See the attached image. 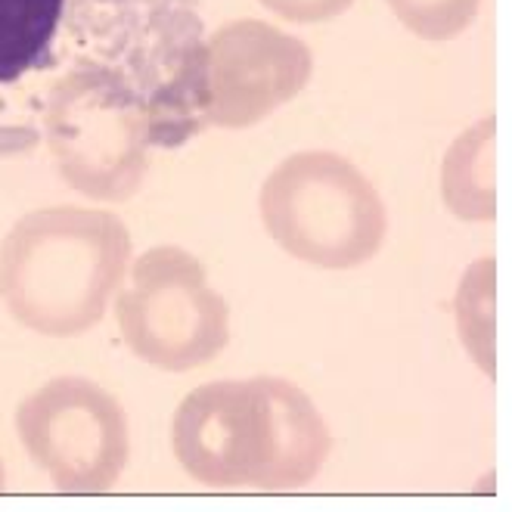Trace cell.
I'll use <instances>...</instances> for the list:
<instances>
[{
    "mask_svg": "<svg viewBox=\"0 0 512 512\" xmlns=\"http://www.w3.org/2000/svg\"><path fill=\"white\" fill-rule=\"evenodd\" d=\"M4 485H7V472H4V460H0V491H4Z\"/></svg>",
    "mask_w": 512,
    "mask_h": 512,
    "instance_id": "obj_14",
    "label": "cell"
},
{
    "mask_svg": "<svg viewBox=\"0 0 512 512\" xmlns=\"http://www.w3.org/2000/svg\"><path fill=\"white\" fill-rule=\"evenodd\" d=\"M258 4L286 22L295 25H320V22H333L351 10L354 0H258Z\"/></svg>",
    "mask_w": 512,
    "mask_h": 512,
    "instance_id": "obj_13",
    "label": "cell"
},
{
    "mask_svg": "<svg viewBox=\"0 0 512 512\" xmlns=\"http://www.w3.org/2000/svg\"><path fill=\"white\" fill-rule=\"evenodd\" d=\"M118 333L143 364L190 373L230 342V308L205 267L180 246H156L131 267V286L115 301Z\"/></svg>",
    "mask_w": 512,
    "mask_h": 512,
    "instance_id": "obj_6",
    "label": "cell"
},
{
    "mask_svg": "<svg viewBox=\"0 0 512 512\" xmlns=\"http://www.w3.org/2000/svg\"><path fill=\"white\" fill-rule=\"evenodd\" d=\"M267 236L301 264L354 270L385 243L388 212L351 159L308 149L267 174L258 196Z\"/></svg>",
    "mask_w": 512,
    "mask_h": 512,
    "instance_id": "obj_5",
    "label": "cell"
},
{
    "mask_svg": "<svg viewBox=\"0 0 512 512\" xmlns=\"http://www.w3.org/2000/svg\"><path fill=\"white\" fill-rule=\"evenodd\" d=\"M494 118H481L450 143L441 162V199L460 221L497 218V143Z\"/></svg>",
    "mask_w": 512,
    "mask_h": 512,
    "instance_id": "obj_9",
    "label": "cell"
},
{
    "mask_svg": "<svg viewBox=\"0 0 512 512\" xmlns=\"http://www.w3.org/2000/svg\"><path fill=\"white\" fill-rule=\"evenodd\" d=\"M385 4L407 32L441 44L466 32L478 16L481 0H385Z\"/></svg>",
    "mask_w": 512,
    "mask_h": 512,
    "instance_id": "obj_12",
    "label": "cell"
},
{
    "mask_svg": "<svg viewBox=\"0 0 512 512\" xmlns=\"http://www.w3.org/2000/svg\"><path fill=\"white\" fill-rule=\"evenodd\" d=\"M44 134L66 184L97 202L131 199L149 168V115L134 84L81 50L44 103Z\"/></svg>",
    "mask_w": 512,
    "mask_h": 512,
    "instance_id": "obj_4",
    "label": "cell"
},
{
    "mask_svg": "<svg viewBox=\"0 0 512 512\" xmlns=\"http://www.w3.org/2000/svg\"><path fill=\"white\" fill-rule=\"evenodd\" d=\"M457 329H460L463 348L472 354L475 364L488 376H494V348H491V336H494V261L491 258L475 261L460 280Z\"/></svg>",
    "mask_w": 512,
    "mask_h": 512,
    "instance_id": "obj_11",
    "label": "cell"
},
{
    "mask_svg": "<svg viewBox=\"0 0 512 512\" xmlns=\"http://www.w3.org/2000/svg\"><path fill=\"white\" fill-rule=\"evenodd\" d=\"M16 435L63 494L115 488L131 457L128 413L94 379L56 376L16 407Z\"/></svg>",
    "mask_w": 512,
    "mask_h": 512,
    "instance_id": "obj_7",
    "label": "cell"
},
{
    "mask_svg": "<svg viewBox=\"0 0 512 512\" xmlns=\"http://www.w3.org/2000/svg\"><path fill=\"white\" fill-rule=\"evenodd\" d=\"M69 0H0V84L56 66V32Z\"/></svg>",
    "mask_w": 512,
    "mask_h": 512,
    "instance_id": "obj_10",
    "label": "cell"
},
{
    "mask_svg": "<svg viewBox=\"0 0 512 512\" xmlns=\"http://www.w3.org/2000/svg\"><path fill=\"white\" fill-rule=\"evenodd\" d=\"M314 72L305 41L261 19H236L205 41V125L243 131L295 100Z\"/></svg>",
    "mask_w": 512,
    "mask_h": 512,
    "instance_id": "obj_8",
    "label": "cell"
},
{
    "mask_svg": "<svg viewBox=\"0 0 512 512\" xmlns=\"http://www.w3.org/2000/svg\"><path fill=\"white\" fill-rule=\"evenodd\" d=\"M131 264V230L112 212L50 205L22 215L0 243V301L47 339L97 326Z\"/></svg>",
    "mask_w": 512,
    "mask_h": 512,
    "instance_id": "obj_2",
    "label": "cell"
},
{
    "mask_svg": "<svg viewBox=\"0 0 512 512\" xmlns=\"http://www.w3.org/2000/svg\"><path fill=\"white\" fill-rule=\"evenodd\" d=\"M69 44L106 59L134 84L149 115V146H184L208 128L196 0H75Z\"/></svg>",
    "mask_w": 512,
    "mask_h": 512,
    "instance_id": "obj_3",
    "label": "cell"
},
{
    "mask_svg": "<svg viewBox=\"0 0 512 512\" xmlns=\"http://www.w3.org/2000/svg\"><path fill=\"white\" fill-rule=\"evenodd\" d=\"M171 450L205 488L295 491L320 475L333 435L314 401L283 376L218 379L180 401Z\"/></svg>",
    "mask_w": 512,
    "mask_h": 512,
    "instance_id": "obj_1",
    "label": "cell"
}]
</instances>
